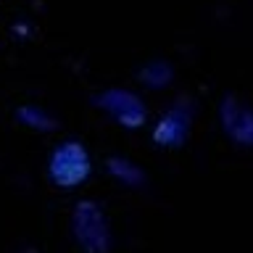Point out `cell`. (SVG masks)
<instances>
[{
    "label": "cell",
    "instance_id": "cell-1",
    "mask_svg": "<svg viewBox=\"0 0 253 253\" xmlns=\"http://www.w3.org/2000/svg\"><path fill=\"white\" fill-rule=\"evenodd\" d=\"M90 156L79 142H63L50 158V179L58 187H77L90 177Z\"/></svg>",
    "mask_w": 253,
    "mask_h": 253
},
{
    "label": "cell",
    "instance_id": "cell-2",
    "mask_svg": "<svg viewBox=\"0 0 253 253\" xmlns=\"http://www.w3.org/2000/svg\"><path fill=\"white\" fill-rule=\"evenodd\" d=\"M77 235L82 240L84 251L90 253H106L111 245V235L103 219V211L95 203H79L77 209Z\"/></svg>",
    "mask_w": 253,
    "mask_h": 253
},
{
    "label": "cell",
    "instance_id": "cell-3",
    "mask_svg": "<svg viewBox=\"0 0 253 253\" xmlns=\"http://www.w3.org/2000/svg\"><path fill=\"white\" fill-rule=\"evenodd\" d=\"M98 106L103 111H108V114L114 116L122 126L137 129V126L145 124V108H142V103L134 98L132 92L108 90V92H103L100 98H98Z\"/></svg>",
    "mask_w": 253,
    "mask_h": 253
},
{
    "label": "cell",
    "instance_id": "cell-4",
    "mask_svg": "<svg viewBox=\"0 0 253 253\" xmlns=\"http://www.w3.org/2000/svg\"><path fill=\"white\" fill-rule=\"evenodd\" d=\"M221 124L235 142L253 148V111H248L243 103H237L235 98L221 103Z\"/></svg>",
    "mask_w": 253,
    "mask_h": 253
},
{
    "label": "cell",
    "instance_id": "cell-5",
    "mask_svg": "<svg viewBox=\"0 0 253 253\" xmlns=\"http://www.w3.org/2000/svg\"><path fill=\"white\" fill-rule=\"evenodd\" d=\"M187 124H190V108L174 106L153 129V142L161 148H179L187 137Z\"/></svg>",
    "mask_w": 253,
    "mask_h": 253
},
{
    "label": "cell",
    "instance_id": "cell-6",
    "mask_svg": "<svg viewBox=\"0 0 253 253\" xmlns=\"http://www.w3.org/2000/svg\"><path fill=\"white\" fill-rule=\"evenodd\" d=\"M108 171L114 174L116 179H122L124 185H132V187H137L145 182V174L140 171V166H134L132 161H126V158H108Z\"/></svg>",
    "mask_w": 253,
    "mask_h": 253
}]
</instances>
